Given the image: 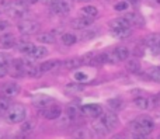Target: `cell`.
<instances>
[{
  "label": "cell",
  "mask_w": 160,
  "mask_h": 139,
  "mask_svg": "<svg viewBox=\"0 0 160 139\" xmlns=\"http://www.w3.org/2000/svg\"><path fill=\"white\" fill-rule=\"evenodd\" d=\"M150 6H160V0H148Z\"/></svg>",
  "instance_id": "obj_44"
},
{
  "label": "cell",
  "mask_w": 160,
  "mask_h": 139,
  "mask_svg": "<svg viewBox=\"0 0 160 139\" xmlns=\"http://www.w3.org/2000/svg\"><path fill=\"white\" fill-rule=\"evenodd\" d=\"M111 52H112V55H114V58H115L117 62L128 61V59H129V55H131V51L128 49L127 47H117V48H114Z\"/></svg>",
  "instance_id": "obj_15"
},
{
  "label": "cell",
  "mask_w": 160,
  "mask_h": 139,
  "mask_svg": "<svg viewBox=\"0 0 160 139\" xmlns=\"http://www.w3.org/2000/svg\"><path fill=\"white\" fill-rule=\"evenodd\" d=\"M158 139H160V137H159V138H158Z\"/></svg>",
  "instance_id": "obj_48"
},
{
  "label": "cell",
  "mask_w": 160,
  "mask_h": 139,
  "mask_svg": "<svg viewBox=\"0 0 160 139\" xmlns=\"http://www.w3.org/2000/svg\"><path fill=\"white\" fill-rule=\"evenodd\" d=\"M10 27V24H8V21H6V20H0V34L4 32L7 28Z\"/></svg>",
  "instance_id": "obj_39"
},
{
  "label": "cell",
  "mask_w": 160,
  "mask_h": 139,
  "mask_svg": "<svg viewBox=\"0 0 160 139\" xmlns=\"http://www.w3.org/2000/svg\"><path fill=\"white\" fill-rule=\"evenodd\" d=\"M133 106L139 110H149L152 106V98L145 97V96H139V97L133 98Z\"/></svg>",
  "instance_id": "obj_19"
},
{
  "label": "cell",
  "mask_w": 160,
  "mask_h": 139,
  "mask_svg": "<svg viewBox=\"0 0 160 139\" xmlns=\"http://www.w3.org/2000/svg\"><path fill=\"white\" fill-rule=\"evenodd\" d=\"M108 106H110L111 108H114V110H122L125 104H124V101H122L121 98L115 97V98H111V100H108Z\"/></svg>",
  "instance_id": "obj_33"
},
{
  "label": "cell",
  "mask_w": 160,
  "mask_h": 139,
  "mask_svg": "<svg viewBox=\"0 0 160 139\" xmlns=\"http://www.w3.org/2000/svg\"><path fill=\"white\" fill-rule=\"evenodd\" d=\"M41 2L44 3V4H47V6H49V7H51V6L55 4V3L58 2V0H41Z\"/></svg>",
  "instance_id": "obj_43"
},
{
  "label": "cell",
  "mask_w": 160,
  "mask_h": 139,
  "mask_svg": "<svg viewBox=\"0 0 160 139\" xmlns=\"http://www.w3.org/2000/svg\"><path fill=\"white\" fill-rule=\"evenodd\" d=\"M94 22V18H91V17H86V16H80L78 18H73L72 21H70V27L75 28V30H87V28H90L91 25H93Z\"/></svg>",
  "instance_id": "obj_7"
},
{
  "label": "cell",
  "mask_w": 160,
  "mask_h": 139,
  "mask_svg": "<svg viewBox=\"0 0 160 139\" xmlns=\"http://www.w3.org/2000/svg\"><path fill=\"white\" fill-rule=\"evenodd\" d=\"M8 7H10V3H8L7 0H3V2L0 3V14H3V13H7Z\"/></svg>",
  "instance_id": "obj_38"
},
{
  "label": "cell",
  "mask_w": 160,
  "mask_h": 139,
  "mask_svg": "<svg viewBox=\"0 0 160 139\" xmlns=\"http://www.w3.org/2000/svg\"><path fill=\"white\" fill-rule=\"evenodd\" d=\"M10 107H11V100L10 98L0 96V115H4Z\"/></svg>",
  "instance_id": "obj_32"
},
{
  "label": "cell",
  "mask_w": 160,
  "mask_h": 139,
  "mask_svg": "<svg viewBox=\"0 0 160 139\" xmlns=\"http://www.w3.org/2000/svg\"><path fill=\"white\" fill-rule=\"evenodd\" d=\"M41 114L47 120H58L62 115V107L59 104H51L47 108L41 110Z\"/></svg>",
  "instance_id": "obj_8"
},
{
  "label": "cell",
  "mask_w": 160,
  "mask_h": 139,
  "mask_svg": "<svg viewBox=\"0 0 160 139\" xmlns=\"http://www.w3.org/2000/svg\"><path fill=\"white\" fill-rule=\"evenodd\" d=\"M128 4H129V3H128L127 0H124V2H118L115 6H114V8H115L117 11H125L128 8Z\"/></svg>",
  "instance_id": "obj_37"
},
{
  "label": "cell",
  "mask_w": 160,
  "mask_h": 139,
  "mask_svg": "<svg viewBox=\"0 0 160 139\" xmlns=\"http://www.w3.org/2000/svg\"><path fill=\"white\" fill-rule=\"evenodd\" d=\"M25 118H27V108L21 104H11V107L4 114V120L8 124L24 122Z\"/></svg>",
  "instance_id": "obj_2"
},
{
  "label": "cell",
  "mask_w": 160,
  "mask_h": 139,
  "mask_svg": "<svg viewBox=\"0 0 160 139\" xmlns=\"http://www.w3.org/2000/svg\"><path fill=\"white\" fill-rule=\"evenodd\" d=\"M11 56L8 55V53H6V52H0V65H4V66H7L8 67V65L11 63Z\"/></svg>",
  "instance_id": "obj_36"
},
{
  "label": "cell",
  "mask_w": 160,
  "mask_h": 139,
  "mask_svg": "<svg viewBox=\"0 0 160 139\" xmlns=\"http://www.w3.org/2000/svg\"><path fill=\"white\" fill-rule=\"evenodd\" d=\"M28 3L25 0H14L13 3H10V7L7 10V14L11 18H21L28 10Z\"/></svg>",
  "instance_id": "obj_4"
},
{
  "label": "cell",
  "mask_w": 160,
  "mask_h": 139,
  "mask_svg": "<svg viewBox=\"0 0 160 139\" xmlns=\"http://www.w3.org/2000/svg\"><path fill=\"white\" fill-rule=\"evenodd\" d=\"M148 76H149L152 80L160 83V67H152V69H149L148 70Z\"/></svg>",
  "instance_id": "obj_34"
},
{
  "label": "cell",
  "mask_w": 160,
  "mask_h": 139,
  "mask_svg": "<svg viewBox=\"0 0 160 139\" xmlns=\"http://www.w3.org/2000/svg\"><path fill=\"white\" fill-rule=\"evenodd\" d=\"M97 34H98V30H97V28H94V27L87 28V30H83V32L80 34V39L88 41V39H93Z\"/></svg>",
  "instance_id": "obj_27"
},
{
  "label": "cell",
  "mask_w": 160,
  "mask_h": 139,
  "mask_svg": "<svg viewBox=\"0 0 160 139\" xmlns=\"http://www.w3.org/2000/svg\"><path fill=\"white\" fill-rule=\"evenodd\" d=\"M48 55V49L45 47H35L32 49V52L30 53V58H32V59H42V58H45V56Z\"/></svg>",
  "instance_id": "obj_25"
},
{
  "label": "cell",
  "mask_w": 160,
  "mask_h": 139,
  "mask_svg": "<svg viewBox=\"0 0 160 139\" xmlns=\"http://www.w3.org/2000/svg\"><path fill=\"white\" fill-rule=\"evenodd\" d=\"M100 120L102 121V124L107 127V129H108L110 132H112L114 129H115L119 125L118 117H117V114H115V112H112V111L102 112V114L100 115Z\"/></svg>",
  "instance_id": "obj_5"
},
{
  "label": "cell",
  "mask_w": 160,
  "mask_h": 139,
  "mask_svg": "<svg viewBox=\"0 0 160 139\" xmlns=\"http://www.w3.org/2000/svg\"><path fill=\"white\" fill-rule=\"evenodd\" d=\"M125 66H127V69L129 70L131 73H141V62L138 61V59H128L127 63H125Z\"/></svg>",
  "instance_id": "obj_24"
},
{
  "label": "cell",
  "mask_w": 160,
  "mask_h": 139,
  "mask_svg": "<svg viewBox=\"0 0 160 139\" xmlns=\"http://www.w3.org/2000/svg\"><path fill=\"white\" fill-rule=\"evenodd\" d=\"M32 104H34V107H37V108L44 110V108H47L48 106L53 104V98L48 97V96H37V97L32 100Z\"/></svg>",
  "instance_id": "obj_18"
},
{
  "label": "cell",
  "mask_w": 160,
  "mask_h": 139,
  "mask_svg": "<svg viewBox=\"0 0 160 139\" xmlns=\"http://www.w3.org/2000/svg\"><path fill=\"white\" fill-rule=\"evenodd\" d=\"M61 41L63 45H66V47H70V45L76 44L78 42V37L75 35V34L72 32H63L61 35Z\"/></svg>",
  "instance_id": "obj_26"
},
{
  "label": "cell",
  "mask_w": 160,
  "mask_h": 139,
  "mask_svg": "<svg viewBox=\"0 0 160 139\" xmlns=\"http://www.w3.org/2000/svg\"><path fill=\"white\" fill-rule=\"evenodd\" d=\"M119 139H122V138H119Z\"/></svg>",
  "instance_id": "obj_49"
},
{
  "label": "cell",
  "mask_w": 160,
  "mask_h": 139,
  "mask_svg": "<svg viewBox=\"0 0 160 139\" xmlns=\"http://www.w3.org/2000/svg\"><path fill=\"white\" fill-rule=\"evenodd\" d=\"M4 137H6V134L3 131H0V139H4Z\"/></svg>",
  "instance_id": "obj_46"
},
{
  "label": "cell",
  "mask_w": 160,
  "mask_h": 139,
  "mask_svg": "<svg viewBox=\"0 0 160 139\" xmlns=\"http://www.w3.org/2000/svg\"><path fill=\"white\" fill-rule=\"evenodd\" d=\"M108 27L110 30H127V28H131V24L124 18V17H118V18H114L108 22Z\"/></svg>",
  "instance_id": "obj_17"
},
{
  "label": "cell",
  "mask_w": 160,
  "mask_h": 139,
  "mask_svg": "<svg viewBox=\"0 0 160 139\" xmlns=\"http://www.w3.org/2000/svg\"><path fill=\"white\" fill-rule=\"evenodd\" d=\"M131 25H136V27L142 28L145 27V18L143 16H141L139 13H127L124 17Z\"/></svg>",
  "instance_id": "obj_13"
},
{
  "label": "cell",
  "mask_w": 160,
  "mask_h": 139,
  "mask_svg": "<svg viewBox=\"0 0 160 139\" xmlns=\"http://www.w3.org/2000/svg\"><path fill=\"white\" fill-rule=\"evenodd\" d=\"M158 97H159V101H160V94H159V96H158Z\"/></svg>",
  "instance_id": "obj_47"
},
{
  "label": "cell",
  "mask_w": 160,
  "mask_h": 139,
  "mask_svg": "<svg viewBox=\"0 0 160 139\" xmlns=\"http://www.w3.org/2000/svg\"><path fill=\"white\" fill-rule=\"evenodd\" d=\"M80 112L84 117H90V118H98L102 114V108L98 104H84L80 107Z\"/></svg>",
  "instance_id": "obj_6"
},
{
  "label": "cell",
  "mask_w": 160,
  "mask_h": 139,
  "mask_svg": "<svg viewBox=\"0 0 160 139\" xmlns=\"http://www.w3.org/2000/svg\"><path fill=\"white\" fill-rule=\"evenodd\" d=\"M24 75L30 77H39L42 75L38 65L32 63L31 61H24Z\"/></svg>",
  "instance_id": "obj_11"
},
{
  "label": "cell",
  "mask_w": 160,
  "mask_h": 139,
  "mask_svg": "<svg viewBox=\"0 0 160 139\" xmlns=\"http://www.w3.org/2000/svg\"><path fill=\"white\" fill-rule=\"evenodd\" d=\"M7 73H8V67L4 66V65H0V79L4 77Z\"/></svg>",
  "instance_id": "obj_40"
},
{
  "label": "cell",
  "mask_w": 160,
  "mask_h": 139,
  "mask_svg": "<svg viewBox=\"0 0 160 139\" xmlns=\"http://www.w3.org/2000/svg\"><path fill=\"white\" fill-rule=\"evenodd\" d=\"M18 93H20V86L17 83H13V82H10V83H6L4 86L0 89V94H2L3 97L10 98V100L13 97H16Z\"/></svg>",
  "instance_id": "obj_9"
},
{
  "label": "cell",
  "mask_w": 160,
  "mask_h": 139,
  "mask_svg": "<svg viewBox=\"0 0 160 139\" xmlns=\"http://www.w3.org/2000/svg\"><path fill=\"white\" fill-rule=\"evenodd\" d=\"M131 139H149V137H148V135H141V134H133L132 132Z\"/></svg>",
  "instance_id": "obj_42"
},
{
  "label": "cell",
  "mask_w": 160,
  "mask_h": 139,
  "mask_svg": "<svg viewBox=\"0 0 160 139\" xmlns=\"http://www.w3.org/2000/svg\"><path fill=\"white\" fill-rule=\"evenodd\" d=\"M75 79L76 80H80V82L87 80V75H84V73H75Z\"/></svg>",
  "instance_id": "obj_41"
},
{
  "label": "cell",
  "mask_w": 160,
  "mask_h": 139,
  "mask_svg": "<svg viewBox=\"0 0 160 139\" xmlns=\"http://www.w3.org/2000/svg\"><path fill=\"white\" fill-rule=\"evenodd\" d=\"M145 44L153 49V52L158 53L160 52V34L155 32V34H149V35L145 38Z\"/></svg>",
  "instance_id": "obj_12"
},
{
  "label": "cell",
  "mask_w": 160,
  "mask_h": 139,
  "mask_svg": "<svg viewBox=\"0 0 160 139\" xmlns=\"http://www.w3.org/2000/svg\"><path fill=\"white\" fill-rule=\"evenodd\" d=\"M34 128H35L34 121H24V122H22V127H21V132H24V134H30V132H32Z\"/></svg>",
  "instance_id": "obj_35"
},
{
  "label": "cell",
  "mask_w": 160,
  "mask_h": 139,
  "mask_svg": "<svg viewBox=\"0 0 160 139\" xmlns=\"http://www.w3.org/2000/svg\"><path fill=\"white\" fill-rule=\"evenodd\" d=\"M16 45V37L13 34H3L0 37V48L2 49H10Z\"/></svg>",
  "instance_id": "obj_20"
},
{
  "label": "cell",
  "mask_w": 160,
  "mask_h": 139,
  "mask_svg": "<svg viewBox=\"0 0 160 139\" xmlns=\"http://www.w3.org/2000/svg\"><path fill=\"white\" fill-rule=\"evenodd\" d=\"M37 39H38V42H41V44H55L56 42V37H55V34H52V32L38 34Z\"/></svg>",
  "instance_id": "obj_23"
},
{
  "label": "cell",
  "mask_w": 160,
  "mask_h": 139,
  "mask_svg": "<svg viewBox=\"0 0 160 139\" xmlns=\"http://www.w3.org/2000/svg\"><path fill=\"white\" fill-rule=\"evenodd\" d=\"M51 10L55 14H68L72 10V3L70 0H58L55 4L51 6Z\"/></svg>",
  "instance_id": "obj_10"
},
{
  "label": "cell",
  "mask_w": 160,
  "mask_h": 139,
  "mask_svg": "<svg viewBox=\"0 0 160 139\" xmlns=\"http://www.w3.org/2000/svg\"><path fill=\"white\" fill-rule=\"evenodd\" d=\"M82 13L83 16L86 17H91V18H96L97 14H98V10H97V7H94V6H84V7L82 8Z\"/></svg>",
  "instance_id": "obj_31"
},
{
  "label": "cell",
  "mask_w": 160,
  "mask_h": 139,
  "mask_svg": "<svg viewBox=\"0 0 160 139\" xmlns=\"http://www.w3.org/2000/svg\"><path fill=\"white\" fill-rule=\"evenodd\" d=\"M129 128L133 134H141V135H149L150 132L155 129V122L152 118L149 117H139L133 120L129 124Z\"/></svg>",
  "instance_id": "obj_1"
},
{
  "label": "cell",
  "mask_w": 160,
  "mask_h": 139,
  "mask_svg": "<svg viewBox=\"0 0 160 139\" xmlns=\"http://www.w3.org/2000/svg\"><path fill=\"white\" fill-rule=\"evenodd\" d=\"M83 89H84V87H83V84H80V83H70V84H68V86L65 87V93H66V94H78V93H80Z\"/></svg>",
  "instance_id": "obj_28"
},
{
  "label": "cell",
  "mask_w": 160,
  "mask_h": 139,
  "mask_svg": "<svg viewBox=\"0 0 160 139\" xmlns=\"http://www.w3.org/2000/svg\"><path fill=\"white\" fill-rule=\"evenodd\" d=\"M35 48V45L31 44V42L28 41H24V39H21V41L17 44V51H18L20 53H24V55H30L31 52H32V49Z\"/></svg>",
  "instance_id": "obj_21"
},
{
  "label": "cell",
  "mask_w": 160,
  "mask_h": 139,
  "mask_svg": "<svg viewBox=\"0 0 160 139\" xmlns=\"http://www.w3.org/2000/svg\"><path fill=\"white\" fill-rule=\"evenodd\" d=\"M96 137L93 129L86 128V127H80V128L73 131V138L75 139H93Z\"/></svg>",
  "instance_id": "obj_16"
},
{
  "label": "cell",
  "mask_w": 160,
  "mask_h": 139,
  "mask_svg": "<svg viewBox=\"0 0 160 139\" xmlns=\"http://www.w3.org/2000/svg\"><path fill=\"white\" fill-rule=\"evenodd\" d=\"M61 66V61H58V59H52V61H47L44 62V63L39 65V69H41V72H52L53 69H56V67Z\"/></svg>",
  "instance_id": "obj_22"
},
{
  "label": "cell",
  "mask_w": 160,
  "mask_h": 139,
  "mask_svg": "<svg viewBox=\"0 0 160 139\" xmlns=\"http://www.w3.org/2000/svg\"><path fill=\"white\" fill-rule=\"evenodd\" d=\"M80 65H82L80 58H70L63 62V67H66V69H78Z\"/></svg>",
  "instance_id": "obj_30"
},
{
  "label": "cell",
  "mask_w": 160,
  "mask_h": 139,
  "mask_svg": "<svg viewBox=\"0 0 160 139\" xmlns=\"http://www.w3.org/2000/svg\"><path fill=\"white\" fill-rule=\"evenodd\" d=\"M25 2H27L28 4H34V3H37V2H41V0H25Z\"/></svg>",
  "instance_id": "obj_45"
},
{
  "label": "cell",
  "mask_w": 160,
  "mask_h": 139,
  "mask_svg": "<svg viewBox=\"0 0 160 139\" xmlns=\"http://www.w3.org/2000/svg\"><path fill=\"white\" fill-rule=\"evenodd\" d=\"M91 129L94 131V134H96V137H107L108 134H110V131L107 129V127L102 124V121L98 118H96V120L93 121V125H91Z\"/></svg>",
  "instance_id": "obj_14"
},
{
  "label": "cell",
  "mask_w": 160,
  "mask_h": 139,
  "mask_svg": "<svg viewBox=\"0 0 160 139\" xmlns=\"http://www.w3.org/2000/svg\"><path fill=\"white\" fill-rule=\"evenodd\" d=\"M41 28L38 21H34V20H28V18H22L18 21L17 24V30L22 34V35H34L37 34Z\"/></svg>",
  "instance_id": "obj_3"
},
{
  "label": "cell",
  "mask_w": 160,
  "mask_h": 139,
  "mask_svg": "<svg viewBox=\"0 0 160 139\" xmlns=\"http://www.w3.org/2000/svg\"><path fill=\"white\" fill-rule=\"evenodd\" d=\"M131 34H132V30H131V28H127V30H112L111 31V35H112L114 38H118V39L128 38Z\"/></svg>",
  "instance_id": "obj_29"
}]
</instances>
